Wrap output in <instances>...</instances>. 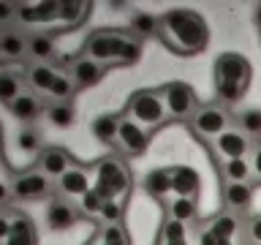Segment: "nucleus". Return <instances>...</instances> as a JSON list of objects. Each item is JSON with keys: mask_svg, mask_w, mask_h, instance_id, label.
Masks as SVG:
<instances>
[{"mask_svg": "<svg viewBox=\"0 0 261 245\" xmlns=\"http://www.w3.org/2000/svg\"><path fill=\"white\" fill-rule=\"evenodd\" d=\"M158 38L177 55H199L210 44L204 16L191 8H169L158 16Z\"/></svg>", "mask_w": 261, "mask_h": 245, "instance_id": "f257e3e1", "label": "nucleus"}, {"mask_svg": "<svg viewBox=\"0 0 261 245\" xmlns=\"http://www.w3.org/2000/svg\"><path fill=\"white\" fill-rule=\"evenodd\" d=\"M253 68L248 57L240 52H223L215 57V104L220 106H234L240 104L248 93Z\"/></svg>", "mask_w": 261, "mask_h": 245, "instance_id": "f03ea898", "label": "nucleus"}, {"mask_svg": "<svg viewBox=\"0 0 261 245\" xmlns=\"http://www.w3.org/2000/svg\"><path fill=\"white\" fill-rule=\"evenodd\" d=\"M122 114L130 117V120H136L139 126H144L147 131L161 128L163 122L169 120L161 90H136V93H130V98L125 101V112H122Z\"/></svg>", "mask_w": 261, "mask_h": 245, "instance_id": "7ed1b4c3", "label": "nucleus"}, {"mask_svg": "<svg viewBox=\"0 0 261 245\" xmlns=\"http://www.w3.org/2000/svg\"><path fill=\"white\" fill-rule=\"evenodd\" d=\"M130 38L128 30H93L82 46V57L87 60H95L101 65H120L122 49H125V41Z\"/></svg>", "mask_w": 261, "mask_h": 245, "instance_id": "20e7f679", "label": "nucleus"}, {"mask_svg": "<svg viewBox=\"0 0 261 245\" xmlns=\"http://www.w3.org/2000/svg\"><path fill=\"white\" fill-rule=\"evenodd\" d=\"M95 183L93 188L98 193H101V199H117L120 193H125L130 188V172L128 166L122 163L120 158H114V155H106L95 163Z\"/></svg>", "mask_w": 261, "mask_h": 245, "instance_id": "39448f33", "label": "nucleus"}, {"mask_svg": "<svg viewBox=\"0 0 261 245\" xmlns=\"http://www.w3.org/2000/svg\"><path fill=\"white\" fill-rule=\"evenodd\" d=\"M231 122H234V114L228 112L226 106L207 104V106H199V109H196V114L188 120V126H191V131L199 139H204V142H215L223 131L231 128Z\"/></svg>", "mask_w": 261, "mask_h": 245, "instance_id": "423d86ee", "label": "nucleus"}, {"mask_svg": "<svg viewBox=\"0 0 261 245\" xmlns=\"http://www.w3.org/2000/svg\"><path fill=\"white\" fill-rule=\"evenodd\" d=\"M163 104H166V114L169 120H191L196 109H199V98L196 90L188 82H169L161 87Z\"/></svg>", "mask_w": 261, "mask_h": 245, "instance_id": "0eeeda50", "label": "nucleus"}, {"mask_svg": "<svg viewBox=\"0 0 261 245\" xmlns=\"http://www.w3.org/2000/svg\"><path fill=\"white\" fill-rule=\"evenodd\" d=\"M253 150V142L242 131L237 128H228L223 131L215 142H212V153H215L218 161H237V158H248Z\"/></svg>", "mask_w": 261, "mask_h": 245, "instance_id": "6e6552de", "label": "nucleus"}, {"mask_svg": "<svg viewBox=\"0 0 261 245\" xmlns=\"http://www.w3.org/2000/svg\"><path fill=\"white\" fill-rule=\"evenodd\" d=\"M150 144V131L139 126L136 120H130L122 114L120 120V134H117V150L125 155H142Z\"/></svg>", "mask_w": 261, "mask_h": 245, "instance_id": "1a4fd4ad", "label": "nucleus"}, {"mask_svg": "<svg viewBox=\"0 0 261 245\" xmlns=\"http://www.w3.org/2000/svg\"><path fill=\"white\" fill-rule=\"evenodd\" d=\"M253 183H223V204L231 215H248L253 207Z\"/></svg>", "mask_w": 261, "mask_h": 245, "instance_id": "9d476101", "label": "nucleus"}, {"mask_svg": "<svg viewBox=\"0 0 261 245\" xmlns=\"http://www.w3.org/2000/svg\"><path fill=\"white\" fill-rule=\"evenodd\" d=\"M49 177H44L41 172H24L11 180V196L16 199H41L49 193Z\"/></svg>", "mask_w": 261, "mask_h": 245, "instance_id": "9b49d317", "label": "nucleus"}, {"mask_svg": "<svg viewBox=\"0 0 261 245\" xmlns=\"http://www.w3.org/2000/svg\"><path fill=\"white\" fill-rule=\"evenodd\" d=\"M73 155L68 150H63V147H46V150L38 153V172L44 177H63L65 172L73 166Z\"/></svg>", "mask_w": 261, "mask_h": 245, "instance_id": "f8f14e48", "label": "nucleus"}, {"mask_svg": "<svg viewBox=\"0 0 261 245\" xmlns=\"http://www.w3.org/2000/svg\"><path fill=\"white\" fill-rule=\"evenodd\" d=\"M199 188H201V180L193 166H185V163L171 166V193L174 196H191V199H196Z\"/></svg>", "mask_w": 261, "mask_h": 245, "instance_id": "ddd939ff", "label": "nucleus"}, {"mask_svg": "<svg viewBox=\"0 0 261 245\" xmlns=\"http://www.w3.org/2000/svg\"><path fill=\"white\" fill-rule=\"evenodd\" d=\"M106 74V65L95 63V60H87V57H76L71 65V77H73V85L76 90H85V87H95L98 82L103 79Z\"/></svg>", "mask_w": 261, "mask_h": 245, "instance_id": "4468645a", "label": "nucleus"}, {"mask_svg": "<svg viewBox=\"0 0 261 245\" xmlns=\"http://www.w3.org/2000/svg\"><path fill=\"white\" fill-rule=\"evenodd\" d=\"M57 191L65 196H85L90 191V180H87V169L73 163L63 177H57Z\"/></svg>", "mask_w": 261, "mask_h": 245, "instance_id": "2eb2a0df", "label": "nucleus"}, {"mask_svg": "<svg viewBox=\"0 0 261 245\" xmlns=\"http://www.w3.org/2000/svg\"><path fill=\"white\" fill-rule=\"evenodd\" d=\"M16 16L28 24H38V22H57V3H16Z\"/></svg>", "mask_w": 261, "mask_h": 245, "instance_id": "dca6fc26", "label": "nucleus"}, {"mask_svg": "<svg viewBox=\"0 0 261 245\" xmlns=\"http://www.w3.org/2000/svg\"><path fill=\"white\" fill-rule=\"evenodd\" d=\"M79 220V212L71 207L68 202H63V199H57L49 204V210H46V224L52 232H68V229L73 226Z\"/></svg>", "mask_w": 261, "mask_h": 245, "instance_id": "f3484780", "label": "nucleus"}, {"mask_svg": "<svg viewBox=\"0 0 261 245\" xmlns=\"http://www.w3.org/2000/svg\"><path fill=\"white\" fill-rule=\"evenodd\" d=\"M0 245H38V234H36L33 220L28 215H16V212H14L11 234H8Z\"/></svg>", "mask_w": 261, "mask_h": 245, "instance_id": "a211bd4d", "label": "nucleus"}, {"mask_svg": "<svg viewBox=\"0 0 261 245\" xmlns=\"http://www.w3.org/2000/svg\"><path fill=\"white\" fill-rule=\"evenodd\" d=\"M8 109H11V114L16 120H22V122H33L36 117H41V112H44V104H41V98L38 95H33V93H22L16 101L8 104Z\"/></svg>", "mask_w": 261, "mask_h": 245, "instance_id": "6ab92c4d", "label": "nucleus"}, {"mask_svg": "<svg viewBox=\"0 0 261 245\" xmlns=\"http://www.w3.org/2000/svg\"><path fill=\"white\" fill-rule=\"evenodd\" d=\"M120 120H122V114H101V117H95V120H93V136H95L101 144L117 147Z\"/></svg>", "mask_w": 261, "mask_h": 245, "instance_id": "aec40b11", "label": "nucleus"}, {"mask_svg": "<svg viewBox=\"0 0 261 245\" xmlns=\"http://www.w3.org/2000/svg\"><path fill=\"white\" fill-rule=\"evenodd\" d=\"M90 14V3L85 0H63L57 3V22H63L65 28H76L87 19Z\"/></svg>", "mask_w": 261, "mask_h": 245, "instance_id": "412c9836", "label": "nucleus"}, {"mask_svg": "<svg viewBox=\"0 0 261 245\" xmlns=\"http://www.w3.org/2000/svg\"><path fill=\"white\" fill-rule=\"evenodd\" d=\"M218 172L223 177V183H253V172L248 158L237 161H218Z\"/></svg>", "mask_w": 261, "mask_h": 245, "instance_id": "4be33fe9", "label": "nucleus"}, {"mask_svg": "<svg viewBox=\"0 0 261 245\" xmlns=\"http://www.w3.org/2000/svg\"><path fill=\"white\" fill-rule=\"evenodd\" d=\"M28 57H33L36 63H49L55 57V36H49V33L28 36Z\"/></svg>", "mask_w": 261, "mask_h": 245, "instance_id": "5701e85b", "label": "nucleus"}, {"mask_svg": "<svg viewBox=\"0 0 261 245\" xmlns=\"http://www.w3.org/2000/svg\"><path fill=\"white\" fill-rule=\"evenodd\" d=\"M57 77V68L52 63H33L28 74H24V79H28V85L33 90H38V93H46L49 87H52V82Z\"/></svg>", "mask_w": 261, "mask_h": 245, "instance_id": "b1692460", "label": "nucleus"}, {"mask_svg": "<svg viewBox=\"0 0 261 245\" xmlns=\"http://www.w3.org/2000/svg\"><path fill=\"white\" fill-rule=\"evenodd\" d=\"M144 193L155 196V199L171 193V166H161V169L147 172V177H144Z\"/></svg>", "mask_w": 261, "mask_h": 245, "instance_id": "393cba45", "label": "nucleus"}, {"mask_svg": "<svg viewBox=\"0 0 261 245\" xmlns=\"http://www.w3.org/2000/svg\"><path fill=\"white\" fill-rule=\"evenodd\" d=\"M169 218L179 220V224H188V220H193L196 215H199V202L191 199V196H174V199L169 202Z\"/></svg>", "mask_w": 261, "mask_h": 245, "instance_id": "a878e982", "label": "nucleus"}, {"mask_svg": "<svg viewBox=\"0 0 261 245\" xmlns=\"http://www.w3.org/2000/svg\"><path fill=\"white\" fill-rule=\"evenodd\" d=\"M210 232H215L220 240H226V242H234V237L237 232H240V218L231 215V212H220V215H215L207 224Z\"/></svg>", "mask_w": 261, "mask_h": 245, "instance_id": "bb28decb", "label": "nucleus"}, {"mask_svg": "<svg viewBox=\"0 0 261 245\" xmlns=\"http://www.w3.org/2000/svg\"><path fill=\"white\" fill-rule=\"evenodd\" d=\"M73 93H76L73 77H71V74H60V71H57V77L52 82V87L46 90V95L52 98L55 104H68L71 98H73Z\"/></svg>", "mask_w": 261, "mask_h": 245, "instance_id": "cd10ccee", "label": "nucleus"}, {"mask_svg": "<svg viewBox=\"0 0 261 245\" xmlns=\"http://www.w3.org/2000/svg\"><path fill=\"white\" fill-rule=\"evenodd\" d=\"M0 44H3V57L8 60H19L28 55V36H22V33H0Z\"/></svg>", "mask_w": 261, "mask_h": 245, "instance_id": "c85d7f7f", "label": "nucleus"}, {"mask_svg": "<svg viewBox=\"0 0 261 245\" xmlns=\"http://www.w3.org/2000/svg\"><path fill=\"white\" fill-rule=\"evenodd\" d=\"M234 126L248 139H261V109H242L234 117Z\"/></svg>", "mask_w": 261, "mask_h": 245, "instance_id": "c756f323", "label": "nucleus"}, {"mask_svg": "<svg viewBox=\"0 0 261 245\" xmlns=\"http://www.w3.org/2000/svg\"><path fill=\"white\" fill-rule=\"evenodd\" d=\"M128 33H130V36H136L139 41H142V38H150V36H158V16L144 14V11L134 14V16H130Z\"/></svg>", "mask_w": 261, "mask_h": 245, "instance_id": "7c9ffc66", "label": "nucleus"}, {"mask_svg": "<svg viewBox=\"0 0 261 245\" xmlns=\"http://www.w3.org/2000/svg\"><path fill=\"white\" fill-rule=\"evenodd\" d=\"M46 117L55 128H71L76 122V109H73L71 101L68 104H52L46 109Z\"/></svg>", "mask_w": 261, "mask_h": 245, "instance_id": "2f4dec72", "label": "nucleus"}, {"mask_svg": "<svg viewBox=\"0 0 261 245\" xmlns=\"http://www.w3.org/2000/svg\"><path fill=\"white\" fill-rule=\"evenodd\" d=\"M161 245H188V226L174 218H166L161 229Z\"/></svg>", "mask_w": 261, "mask_h": 245, "instance_id": "473e14b6", "label": "nucleus"}, {"mask_svg": "<svg viewBox=\"0 0 261 245\" xmlns=\"http://www.w3.org/2000/svg\"><path fill=\"white\" fill-rule=\"evenodd\" d=\"M22 95V79L11 71H0V104H11Z\"/></svg>", "mask_w": 261, "mask_h": 245, "instance_id": "72a5a7b5", "label": "nucleus"}, {"mask_svg": "<svg viewBox=\"0 0 261 245\" xmlns=\"http://www.w3.org/2000/svg\"><path fill=\"white\" fill-rule=\"evenodd\" d=\"M16 147L22 153H36V150H41V136L33 128H22L19 136H16Z\"/></svg>", "mask_w": 261, "mask_h": 245, "instance_id": "f704fd0d", "label": "nucleus"}, {"mask_svg": "<svg viewBox=\"0 0 261 245\" xmlns=\"http://www.w3.org/2000/svg\"><path fill=\"white\" fill-rule=\"evenodd\" d=\"M98 218L106 220V224H120V218H122V204L117 199H106L101 204V210H98Z\"/></svg>", "mask_w": 261, "mask_h": 245, "instance_id": "c9c22d12", "label": "nucleus"}, {"mask_svg": "<svg viewBox=\"0 0 261 245\" xmlns=\"http://www.w3.org/2000/svg\"><path fill=\"white\" fill-rule=\"evenodd\" d=\"M101 204H103V199H101V193H98L95 188H90V191L82 196V212H87V215H98Z\"/></svg>", "mask_w": 261, "mask_h": 245, "instance_id": "e433bc0d", "label": "nucleus"}, {"mask_svg": "<svg viewBox=\"0 0 261 245\" xmlns=\"http://www.w3.org/2000/svg\"><path fill=\"white\" fill-rule=\"evenodd\" d=\"M248 161H250V172H253V183H261V139L253 144Z\"/></svg>", "mask_w": 261, "mask_h": 245, "instance_id": "4c0bfd02", "label": "nucleus"}, {"mask_svg": "<svg viewBox=\"0 0 261 245\" xmlns=\"http://www.w3.org/2000/svg\"><path fill=\"white\" fill-rule=\"evenodd\" d=\"M245 232H248V237L256 245H261V215H250L248 218V226H245Z\"/></svg>", "mask_w": 261, "mask_h": 245, "instance_id": "58836bf2", "label": "nucleus"}, {"mask_svg": "<svg viewBox=\"0 0 261 245\" xmlns=\"http://www.w3.org/2000/svg\"><path fill=\"white\" fill-rule=\"evenodd\" d=\"M199 245H228V242H226V240H220L215 232H210V229L204 226L201 232H199Z\"/></svg>", "mask_w": 261, "mask_h": 245, "instance_id": "ea45409f", "label": "nucleus"}, {"mask_svg": "<svg viewBox=\"0 0 261 245\" xmlns=\"http://www.w3.org/2000/svg\"><path fill=\"white\" fill-rule=\"evenodd\" d=\"M11 224H14V212H0V242L11 234Z\"/></svg>", "mask_w": 261, "mask_h": 245, "instance_id": "a19ab883", "label": "nucleus"}, {"mask_svg": "<svg viewBox=\"0 0 261 245\" xmlns=\"http://www.w3.org/2000/svg\"><path fill=\"white\" fill-rule=\"evenodd\" d=\"M16 16V3H0V22H8Z\"/></svg>", "mask_w": 261, "mask_h": 245, "instance_id": "79ce46f5", "label": "nucleus"}, {"mask_svg": "<svg viewBox=\"0 0 261 245\" xmlns=\"http://www.w3.org/2000/svg\"><path fill=\"white\" fill-rule=\"evenodd\" d=\"M8 199H11V185H6L3 180H0V204H6Z\"/></svg>", "mask_w": 261, "mask_h": 245, "instance_id": "37998d69", "label": "nucleus"}, {"mask_svg": "<svg viewBox=\"0 0 261 245\" xmlns=\"http://www.w3.org/2000/svg\"><path fill=\"white\" fill-rule=\"evenodd\" d=\"M253 19H256V24H258V30H261V6H256V11H253Z\"/></svg>", "mask_w": 261, "mask_h": 245, "instance_id": "c03bdc74", "label": "nucleus"}, {"mask_svg": "<svg viewBox=\"0 0 261 245\" xmlns=\"http://www.w3.org/2000/svg\"><path fill=\"white\" fill-rule=\"evenodd\" d=\"M0 57H3V44H0Z\"/></svg>", "mask_w": 261, "mask_h": 245, "instance_id": "a18cd8bd", "label": "nucleus"}, {"mask_svg": "<svg viewBox=\"0 0 261 245\" xmlns=\"http://www.w3.org/2000/svg\"><path fill=\"white\" fill-rule=\"evenodd\" d=\"M95 245H103V242H101V240H98V242H95Z\"/></svg>", "mask_w": 261, "mask_h": 245, "instance_id": "49530a36", "label": "nucleus"}, {"mask_svg": "<svg viewBox=\"0 0 261 245\" xmlns=\"http://www.w3.org/2000/svg\"><path fill=\"white\" fill-rule=\"evenodd\" d=\"M228 245H237V242H228Z\"/></svg>", "mask_w": 261, "mask_h": 245, "instance_id": "de8ad7c7", "label": "nucleus"}]
</instances>
